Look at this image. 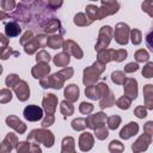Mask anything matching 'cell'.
<instances>
[{
  "instance_id": "cell-1",
  "label": "cell",
  "mask_w": 153,
  "mask_h": 153,
  "mask_svg": "<svg viewBox=\"0 0 153 153\" xmlns=\"http://www.w3.org/2000/svg\"><path fill=\"white\" fill-rule=\"evenodd\" d=\"M104 63L100 62V61H97L93 66L88 67V68H85L84 71V84L90 86L91 84H93L94 81H97V79L99 78L98 75L104 71Z\"/></svg>"
},
{
  "instance_id": "cell-2",
  "label": "cell",
  "mask_w": 153,
  "mask_h": 153,
  "mask_svg": "<svg viewBox=\"0 0 153 153\" xmlns=\"http://www.w3.org/2000/svg\"><path fill=\"white\" fill-rule=\"evenodd\" d=\"M27 140H35L36 142H43L45 147H51L54 145V136L51 134V131L49 130H32Z\"/></svg>"
},
{
  "instance_id": "cell-3",
  "label": "cell",
  "mask_w": 153,
  "mask_h": 153,
  "mask_svg": "<svg viewBox=\"0 0 153 153\" xmlns=\"http://www.w3.org/2000/svg\"><path fill=\"white\" fill-rule=\"evenodd\" d=\"M120 7V4L117 1H102L100 2V8H98L97 12V19H102L108 14L116 13Z\"/></svg>"
},
{
  "instance_id": "cell-4",
  "label": "cell",
  "mask_w": 153,
  "mask_h": 153,
  "mask_svg": "<svg viewBox=\"0 0 153 153\" xmlns=\"http://www.w3.org/2000/svg\"><path fill=\"white\" fill-rule=\"evenodd\" d=\"M114 37L118 44H127L129 37V26L124 23H118L114 31Z\"/></svg>"
},
{
  "instance_id": "cell-5",
  "label": "cell",
  "mask_w": 153,
  "mask_h": 153,
  "mask_svg": "<svg viewBox=\"0 0 153 153\" xmlns=\"http://www.w3.org/2000/svg\"><path fill=\"white\" fill-rule=\"evenodd\" d=\"M112 33H114V31L109 25L103 26L100 29V32H99V39L96 44V50L100 51V49H105V47H108V44L111 39Z\"/></svg>"
},
{
  "instance_id": "cell-6",
  "label": "cell",
  "mask_w": 153,
  "mask_h": 153,
  "mask_svg": "<svg viewBox=\"0 0 153 153\" xmlns=\"http://www.w3.org/2000/svg\"><path fill=\"white\" fill-rule=\"evenodd\" d=\"M23 115H24L25 120L31 121V122H36L43 117V110H42V108H39L37 105H27L24 109Z\"/></svg>"
},
{
  "instance_id": "cell-7",
  "label": "cell",
  "mask_w": 153,
  "mask_h": 153,
  "mask_svg": "<svg viewBox=\"0 0 153 153\" xmlns=\"http://www.w3.org/2000/svg\"><path fill=\"white\" fill-rule=\"evenodd\" d=\"M13 90L16 91L18 99L22 100V102L26 100V99L30 97V90H29V86H27V84H26L25 81H23V80H19L18 84H16V85L13 86Z\"/></svg>"
},
{
  "instance_id": "cell-8",
  "label": "cell",
  "mask_w": 153,
  "mask_h": 153,
  "mask_svg": "<svg viewBox=\"0 0 153 153\" xmlns=\"http://www.w3.org/2000/svg\"><path fill=\"white\" fill-rule=\"evenodd\" d=\"M124 96L128 97L130 100L135 99L137 96V87H136V80L128 78L124 81Z\"/></svg>"
},
{
  "instance_id": "cell-9",
  "label": "cell",
  "mask_w": 153,
  "mask_h": 153,
  "mask_svg": "<svg viewBox=\"0 0 153 153\" xmlns=\"http://www.w3.org/2000/svg\"><path fill=\"white\" fill-rule=\"evenodd\" d=\"M151 141H152L151 135L143 134V135H141V136L133 143L131 148H133V151H134L135 153H140V152L145 151V149L148 147V145L151 143Z\"/></svg>"
},
{
  "instance_id": "cell-10",
  "label": "cell",
  "mask_w": 153,
  "mask_h": 153,
  "mask_svg": "<svg viewBox=\"0 0 153 153\" xmlns=\"http://www.w3.org/2000/svg\"><path fill=\"white\" fill-rule=\"evenodd\" d=\"M106 116L103 114V112H98L96 115H92L90 117H87L86 122H87V127H90L91 129H98L100 127H103V123L105 121Z\"/></svg>"
},
{
  "instance_id": "cell-11",
  "label": "cell",
  "mask_w": 153,
  "mask_h": 153,
  "mask_svg": "<svg viewBox=\"0 0 153 153\" xmlns=\"http://www.w3.org/2000/svg\"><path fill=\"white\" fill-rule=\"evenodd\" d=\"M56 104H57V98L54 94H47L43 99V106L44 110L47 111L48 115H53L55 109H56Z\"/></svg>"
},
{
  "instance_id": "cell-12",
  "label": "cell",
  "mask_w": 153,
  "mask_h": 153,
  "mask_svg": "<svg viewBox=\"0 0 153 153\" xmlns=\"http://www.w3.org/2000/svg\"><path fill=\"white\" fill-rule=\"evenodd\" d=\"M93 146V137L90 133H82L80 135V139H79V147L82 152H86V151H90Z\"/></svg>"
},
{
  "instance_id": "cell-13",
  "label": "cell",
  "mask_w": 153,
  "mask_h": 153,
  "mask_svg": "<svg viewBox=\"0 0 153 153\" xmlns=\"http://www.w3.org/2000/svg\"><path fill=\"white\" fill-rule=\"evenodd\" d=\"M6 123H7L8 127L13 128V129L17 130L19 134H23V133L25 131V129H26L25 124H24L17 116H8V117L6 118Z\"/></svg>"
},
{
  "instance_id": "cell-14",
  "label": "cell",
  "mask_w": 153,
  "mask_h": 153,
  "mask_svg": "<svg viewBox=\"0 0 153 153\" xmlns=\"http://www.w3.org/2000/svg\"><path fill=\"white\" fill-rule=\"evenodd\" d=\"M137 131H139V126H137V123H136V122H130V123H128V124L121 130L120 136H121L122 139L127 140V139L131 137L133 135H135Z\"/></svg>"
},
{
  "instance_id": "cell-15",
  "label": "cell",
  "mask_w": 153,
  "mask_h": 153,
  "mask_svg": "<svg viewBox=\"0 0 153 153\" xmlns=\"http://www.w3.org/2000/svg\"><path fill=\"white\" fill-rule=\"evenodd\" d=\"M17 143H19L17 141V136L14 134H8L1 143V153H8Z\"/></svg>"
},
{
  "instance_id": "cell-16",
  "label": "cell",
  "mask_w": 153,
  "mask_h": 153,
  "mask_svg": "<svg viewBox=\"0 0 153 153\" xmlns=\"http://www.w3.org/2000/svg\"><path fill=\"white\" fill-rule=\"evenodd\" d=\"M41 27V31L43 32H47V33H51V32H55L57 31L59 29H62L61 27V24H60V20L56 19V18H53L50 20H48L47 23H44Z\"/></svg>"
},
{
  "instance_id": "cell-17",
  "label": "cell",
  "mask_w": 153,
  "mask_h": 153,
  "mask_svg": "<svg viewBox=\"0 0 153 153\" xmlns=\"http://www.w3.org/2000/svg\"><path fill=\"white\" fill-rule=\"evenodd\" d=\"M20 31H22V29L17 22L11 20L8 23H5V33L8 37H16L20 33Z\"/></svg>"
},
{
  "instance_id": "cell-18",
  "label": "cell",
  "mask_w": 153,
  "mask_h": 153,
  "mask_svg": "<svg viewBox=\"0 0 153 153\" xmlns=\"http://www.w3.org/2000/svg\"><path fill=\"white\" fill-rule=\"evenodd\" d=\"M65 97L69 102H74L79 98V87L75 84H71L65 90Z\"/></svg>"
},
{
  "instance_id": "cell-19",
  "label": "cell",
  "mask_w": 153,
  "mask_h": 153,
  "mask_svg": "<svg viewBox=\"0 0 153 153\" xmlns=\"http://www.w3.org/2000/svg\"><path fill=\"white\" fill-rule=\"evenodd\" d=\"M50 72V67L47 63H42V65H37L32 68V75L37 79H42L43 76H45L48 73Z\"/></svg>"
},
{
  "instance_id": "cell-20",
  "label": "cell",
  "mask_w": 153,
  "mask_h": 153,
  "mask_svg": "<svg viewBox=\"0 0 153 153\" xmlns=\"http://www.w3.org/2000/svg\"><path fill=\"white\" fill-rule=\"evenodd\" d=\"M65 50L68 53H72L76 59H81L82 57V51L80 50L79 45L76 43H74L73 41H67L65 43Z\"/></svg>"
},
{
  "instance_id": "cell-21",
  "label": "cell",
  "mask_w": 153,
  "mask_h": 153,
  "mask_svg": "<svg viewBox=\"0 0 153 153\" xmlns=\"http://www.w3.org/2000/svg\"><path fill=\"white\" fill-rule=\"evenodd\" d=\"M61 153H75L74 152V139L68 136L62 141V152Z\"/></svg>"
},
{
  "instance_id": "cell-22",
  "label": "cell",
  "mask_w": 153,
  "mask_h": 153,
  "mask_svg": "<svg viewBox=\"0 0 153 153\" xmlns=\"http://www.w3.org/2000/svg\"><path fill=\"white\" fill-rule=\"evenodd\" d=\"M68 62H69V56H68L67 53H61V54H59L54 57V63L56 66L62 67V66H66Z\"/></svg>"
},
{
  "instance_id": "cell-23",
  "label": "cell",
  "mask_w": 153,
  "mask_h": 153,
  "mask_svg": "<svg viewBox=\"0 0 153 153\" xmlns=\"http://www.w3.org/2000/svg\"><path fill=\"white\" fill-rule=\"evenodd\" d=\"M47 44H48L51 49H56V48H60V47L63 44V41H62V38L59 37V36H53V37H49V38H48Z\"/></svg>"
},
{
  "instance_id": "cell-24",
  "label": "cell",
  "mask_w": 153,
  "mask_h": 153,
  "mask_svg": "<svg viewBox=\"0 0 153 153\" xmlns=\"http://www.w3.org/2000/svg\"><path fill=\"white\" fill-rule=\"evenodd\" d=\"M123 149H124V147H123V145H122L120 141L114 140V141H111L110 145H109V151H110L111 153H122Z\"/></svg>"
},
{
  "instance_id": "cell-25",
  "label": "cell",
  "mask_w": 153,
  "mask_h": 153,
  "mask_svg": "<svg viewBox=\"0 0 153 153\" xmlns=\"http://www.w3.org/2000/svg\"><path fill=\"white\" fill-rule=\"evenodd\" d=\"M73 110H74V109H73V105H72L69 102L63 100V102L61 103V112L65 115V117L72 115V114H73Z\"/></svg>"
},
{
  "instance_id": "cell-26",
  "label": "cell",
  "mask_w": 153,
  "mask_h": 153,
  "mask_svg": "<svg viewBox=\"0 0 153 153\" xmlns=\"http://www.w3.org/2000/svg\"><path fill=\"white\" fill-rule=\"evenodd\" d=\"M86 16L84 13H78L75 17H74V23L76 25H80V26H85V25H88L91 24V20H86Z\"/></svg>"
},
{
  "instance_id": "cell-27",
  "label": "cell",
  "mask_w": 153,
  "mask_h": 153,
  "mask_svg": "<svg viewBox=\"0 0 153 153\" xmlns=\"http://www.w3.org/2000/svg\"><path fill=\"white\" fill-rule=\"evenodd\" d=\"M72 127L75 130H82V129H85L87 127V122L84 118H76V120H74L72 122Z\"/></svg>"
},
{
  "instance_id": "cell-28",
  "label": "cell",
  "mask_w": 153,
  "mask_h": 153,
  "mask_svg": "<svg viewBox=\"0 0 153 153\" xmlns=\"http://www.w3.org/2000/svg\"><path fill=\"white\" fill-rule=\"evenodd\" d=\"M120 123H121V117L117 115H114V116L108 118V124H109L110 129H116L120 126Z\"/></svg>"
},
{
  "instance_id": "cell-29",
  "label": "cell",
  "mask_w": 153,
  "mask_h": 153,
  "mask_svg": "<svg viewBox=\"0 0 153 153\" xmlns=\"http://www.w3.org/2000/svg\"><path fill=\"white\" fill-rule=\"evenodd\" d=\"M146 45L153 53V24H152L151 29L148 30V32L146 35Z\"/></svg>"
},
{
  "instance_id": "cell-30",
  "label": "cell",
  "mask_w": 153,
  "mask_h": 153,
  "mask_svg": "<svg viewBox=\"0 0 153 153\" xmlns=\"http://www.w3.org/2000/svg\"><path fill=\"white\" fill-rule=\"evenodd\" d=\"M148 57H149L148 53H147L146 50H143V49H140V50H137V51L135 53V59H136V61H137V62L147 61V60H148Z\"/></svg>"
},
{
  "instance_id": "cell-31",
  "label": "cell",
  "mask_w": 153,
  "mask_h": 153,
  "mask_svg": "<svg viewBox=\"0 0 153 153\" xmlns=\"http://www.w3.org/2000/svg\"><path fill=\"white\" fill-rule=\"evenodd\" d=\"M111 79H112V81L115 82V84H124V81H126V79H124V74L122 73V72H114L112 74H111Z\"/></svg>"
},
{
  "instance_id": "cell-32",
  "label": "cell",
  "mask_w": 153,
  "mask_h": 153,
  "mask_svg": "<svg viewBox=\"0 0 153 153\" xmlns=\"http://www.w3.org/2000/svg\"><path fill=\"white\" fill-rule=\"evenodd\" d=\"M36 60H37V62H43V63H47V62H49V61H50V55H49L47 51L42 50V51H39V53L37 54Z\"/></svg>"
},
{
  "instance_id": "cell-33",
  "label": "cell",
  "mask_w": 153,
  "mask_h": 153,
  "mask_svg": "<svg viewBox=\"0 0 153 153\" xmlns=\"http://www.w3.org/2000/svg\"><path fill=\"white\" fill-rule=\"evenodd\" d=\"M114 102H115V100H114V97H112V93L110 92L108 97L105 96V99H103V100H100V104H99V105H100V108H102V109H103V108H109V106H111V105L114 104Z\"/></svg>"
},
{
  "instance_id": "cell-34",
  "label": "cell",
  "mask_w": 153,
  "mask_h": 153,
  "mask_svg": "<svg viewBox=\"0 0 153 153\" xmlns=\"http://www.w3.org/2000/svg\"><path fill=\"white\" fill-rule=\"evenodd\" d=\"M130 99L128 98V97H122V98H120L117 102H116V104H117V106L118 108H121V109H128L129 106H130Z\"/></svg>"
},
{
  "instance_id": "cell-35",
  "label": "cell",
  "mask_w": 153,
  "mask_h": 153,
  "mask_svg": "<svg viewBox=\"0 0 153 153\" xmlns=\"http://www.w3.org/2000/svg\"><path fill=\"white\" fill-rule=\"evenodd\" d=\"M142 75L145 78H152L153 76V62H148L143 69H142Z\"/></svg>"
},
{
  "instance_id": "cell-36",
  "label": "cell",
  "mask_w": 153,
  "mask_h": 153,
  "mask_svg": "<svg viewBox=\"0 0 153 153\" xmlns=\"http://www.w3.org/2000/svg\"><path fill=\"white\" fill-rule=\"evenodd\" d=\"M130 33H131V42L134 44H140L141 43V38H142L141 32L137 29H134V30H131Z\"/></svg>"
},
{
  "instance_id": "cell-37",
  "label": "cell",
  "mask_w": 153,
  "mask_h": 153,
  "mask_svg": "<svg viewBox=\"0 0 153 153\" xmlns=\"http://www.w3.org/2000/svg\"><path fill=\"white\" fill-rule=\"evenodd\" d=\"M32 39H33V32L32 31H26L24 35H23V37H22V39H20V44H23V45H26V42H32Z\"/></svg>"
},
{
  "instance_id": "cell-38",
  "label": "cell",
  "mask_w": 153,
  "mask_h": 153,
  "mask_svg": "<svg viewBox=\"0 0 153 153\" xmlns=\"http://www.w3.org/2000/svg\"><path fill=\"white\" fill-rule=\"evenodd\" d=\"M31 148V145L27 142H19L17 146V152L18 153H29V149Z\"/></svg>"
},
{
  "instance_id": "cell-39",
  "label": "cell",
  "mask_w": 153,
  "mask_h": 153,
  "mask_svg": "<svg viewBox=\"0 0 153 153\" xmlns=\"http://www.w3.org/2000/svg\"><path fill=\"white\" fill-rule=\"evenodd\" d=\"M0 6H1L2 11H10V10H13V7L16 6V2L14 1H8V0H2L0 2Z\"/></svg>"
},
{
  "instance_id": "cell-40",
  "label": "cell",
  "mask_w": 153,
  "mask_h": 153,
  "mask_svg": "<svg viewBox=\"0 0 153 153\" xmlns=\"http://www.w3.org/2000/svg\"><path fill=\"white\" fill-rule=\"evenodd\" d=\"M11 98H12V93L10 90H6V88L1 90V99H0L1 103H7L11 100Z\"/></svg>"
},
{
  "instance_id": "cell-41",
  "label": "cell",
  "mask_w": 153,
  "mask_h": 153,
  "mask_svg": "<svg viewBox=\"0 0 153 153\" xmlns=\"http://www.w3.org/2000/svg\"><path fill=\"white\" fill-rule=\"evenodd\" d=\"M18 81H19V78L16 74H10L6 78V85L7 86H14L16 84H18Z\"/></svg>"
},
{
  "instance_id": "cell-42",
  "label": "cell",
  "mask_w": 153,
  "mask_h": 153,
  "mask_svg": "<svg viewBox=\"0 0 153 153\" xmlns=\"http://www.w3.org/2000/svg\"><path fill=\"white\" fill-rule=\"evenodd\" d=\"M92 110H93V105H92V104H90V103H81V104H80V112H81V114L87 115V114H90Z\"/></svg>"
},
{
  "instance_id": "cell-43",
  "label": "cell",
  "mask_w": 153,
  "mask_h": 153,
  "mask_svg": "<svg viewBox=\"0 0 153 153\" xmlns=\"http://www.w3.org/2000/svg\"><path fill=\"white\" fill-rule=\"evenodd\" d=\"M142 10L147 12L151 17H153V1H145L142 4Z\"/></svg>"
},
{
  "instance_id": "cell-44",
  "label": "cell",
  "mask_w": 153,
  "mask_h": 153,
  "mask_svg": "<svg viewBox=\"0 0 153 153\" xmlns=\"http://www.w3.org/2000/svg\"><path fill=\"white\" fill-rule=\"evenodd\" d=\"M108 135H109V133H108V129H105L104 127H100V128L96 129V136H97L99 140H103V139H105Z\"/></svg>"
},
{
  "instance_id": "cell-45",
  "label": "cell",
  "mask_w": 153,
  "mask_h": 153,
  "mask_svg": "<svg viewBox=\"0 0 153 153\" xmlns=\"http://www.w3.org/2000/svg\"><path fill=\"white\" fill-rule=\"evenodd\" d=\"M126 56H127V51L124 49H121V50H116L115 51V60L118 61V62L122 61V60H124Z\"/></svg>"
},
{
  "instance_id": "cell-46",
  "label": "cell",
  "mask_w": 153,
  "mask_h": 153,
  "mask_svg": "<svg viewBox=\"0 0 153 153\" xmlns=\"http://www.w3.org/2000/svg\"><path fill=\"white\" fill-rule=\"evenodd\" d=\"M134 114H135L139 118H143V117L147 116V111H146V109H145L143 106H137V108L134 110Z\"/></svg>"
},
{
  "instance_id": "cell-47",
  "label": "cell",
  "mask_w": 153,
  "mask_h": 153,
  "mask_svg": "<svg viewBox=\"0 0 153 153\" xmlns=\"http://www.w3.org/2000/svg\"><path fill=\"white\" fill-rule=\"evenodd\" d=\"M137 69H139V65H137V63H134V62H130V63H128V65L124 67V72H127V73L136 72Z\"/></svg>"
},
{
  "instance_id": "cell-48",
  "label": "cell",
  "mask_w": 153,
  "mask_h": 153,
  "mask_svg": "<svg viewBox=\"0 0 153 153\" xmlns=\"http://www.w3.org/2000/svg\"><path fill=\"white\" fill-rule=\"evenodd\" d=\"M53 122H54V116H53V115H48V116L43 120V122H42V127H43V128L49 127V126L53 124Z\"/></svg>"
},
{
  "instance_id": "cell-49",
  "label": "cell",
  "mask_w": 153,
  "mask_h": 153,
  "mask_svg": "<svg viewBox=\"0 0 153 153\" xmlns=\"http://www.w3.org/2000/svg\"><path fill=\"white\" fill-rule=\"evenodd\" d=\"M143 130H145L148 135H152V134H153V121L147 122V123L145 124V127H143Z\"/></svg>"
},
{
  "instance_id": "cell-50",
  "label": "cell",
  "mask_w": 153,
  "mask_h": 153,
  "mask_svg": "<svg viewBox=\"0 0 153 153\" xmlns=\"http://www.w3.org/2000/svg\"><path fill=\"white\" fill-rule=\"evenodd\" d=\"M31 153H42L39 146L36 143H31Z\"/></svg>"
}]
</instances>
